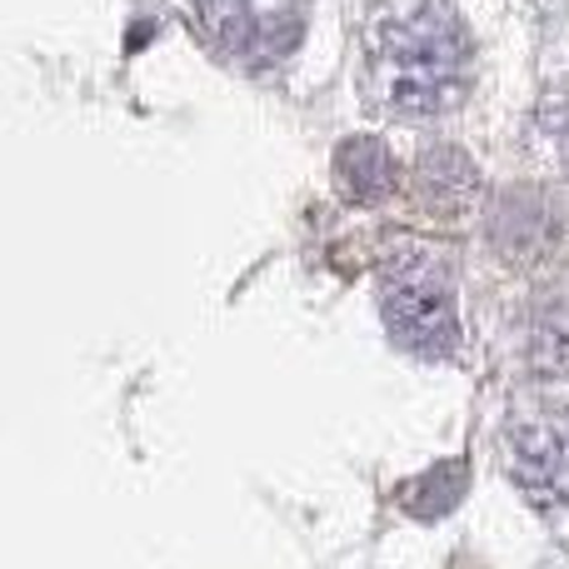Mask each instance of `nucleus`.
Returning <instances> with one entry per match:
<instances>
[{"instance_id": "nucleus-1", "label": "nucleus", "mask_w": 569, "mask_h": 569, "mask_svg": "<svg viewBox=\"0 0 569 569\" xmlns=\"http://www.w3.org/2000/svg\"><path fill=\"white\" fill-rule=\"evenodd\" d=\"M470 90V30L450 0H370L360 96L375 116L415 126L450 116Z\"/></svg>"}, {"instance_id": "nucleus-2", "label": "nucleus", "mask_w": 569, "mask_h": 569, "mask_svg": "<svg viewBox=\"0 0 569 569\" xmlns=\"http://www.w3.org/2000/svg\"><path fill=\"white\" fill-rule=\"evenodd\" d=\"M380 315L390 335L410 355L450 360L460 350V315H455L450 266L425 246L395 250L380 266Z\"/></svg>"}, {"instance_id": "nucleus-3", "label": "nucleus", "mask_w": 569, "mask_h": 569, "mask_svg": "<svg viewBox=\"0 0 569 569\" xmlns=\"http://www.w3.org/2000/svg\"><path fill=\"white\" fill-rule=\"evenodd\" d=\"M200 26L246 70L280 66L305 40L310 0H196Z\"/></svg>"}, {"instance_id": "nucleus-4", "label": "nucleus", "mask_w": 569, "mask_h": 569, "mask_svg": "<svg viewBox=\"0 0 569 569\" xmlns=\"http://www.w3.org/2000/svg\"><path fill=\"white\" fill-rule=\"evenodd\" d=\"M515 480L550 510H569V415H535L510 435Z\"/></svg>"}, {"instance_id": "nucleus-5", "label": "nucleus", "mask_w": 569, "mask_h": 569, "mask_svg": "<svg viewBox=\"0 0 569 569\" xmlns=\"http://www.w3.org/2000/svg\"><path fill=\"white\" fill-rule=\"evenodd\" d=\"M335 180H340L345 200L375 206V200H385L395 190V160L380 140L355 136V140H345L340 156H335Z\"/></svg>"}, {"instance_id": "nucleus-6", "label": "nucleus", "mask_w": 569, "mask_h": 569, "mask_svg": "<svg viewBox=\"0 0 569 569\" xmlns=\"http://www.w3.org/2000/svg\"><path fill=\"white\" fill-rule=\"evenodd\" d=\"M415 180H420V200L435 210H465L475 200V166L460 156L455 146H435L420 156L415 166Z\"/></svg>"}, {"instance_id": "nucleus-7", "label": "nucleus", "mask_w": 569, "mask_h": 569, "mask_svg": "<svg viewBox=\"0 0 569 569\" xmlns=\"http://www.w3.org/2000/svg\"><path fill=\"white\" fill-rule=\"evenodd\" d=\"M465 490V465L460 460H450V465H440V470H435L430 475V480H420V485H415V490H410V510L415 515H440L445 510V505H455V495H460Z\"/></svg>"}]
</instances>
